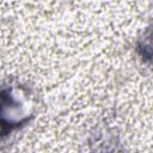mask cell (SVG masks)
<instances>
[{
  "label": "cell",
  "instance_id": "6da1fadb",
  "mask_svg": "<svg viewBox=\"0 0 153 153\" xmlns=\"http://www.w3.org/2000/svg\"><path fill=\"white\" fill-rule=\"evenodd\" d=\"M140 49L142 50V56L145 59H149L153 61V31L143 38V42Z\"/></svg>",
  "mask_w": 153,
  "mask_h": 153
}]
</instances>
